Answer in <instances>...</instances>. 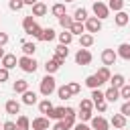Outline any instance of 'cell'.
Listing matches in <instances>:
<instances>
[{
    "label": "cell",
    "instance_id": "1",
    "mask_svg": "<svg viewBox=\"0 0 130 130\" xmlns=\"http://www.w3.org/2000/svg\"><path fill=\"white\" fill-rule=\"evenodd\" d=\"M39 91H41V95H45V98H49L53 91H57V83H55V77H53L51 73H47V75L41 79Z\"/></svg>",
    "mask_w": 130,
    "mask_h": 130
},
{
    "label": "cell",
    "instance_id": "2",
    "mask_svg": "<svg viewBox=\"0 0 130 130\" xmlns=\"http://www.w3.org/2000/svg\"><path fill=\"white\" fill-rule=\"evenodd\" d=\"M18 67H20L24 73H35V71H37V67H39V63H37V59H35V57L22 55V57L18 59Z\"/></svg>",
    "mask_w": 130,
    "mask_h": 130
},
{
    "label": "cell",
    "instance_id": "3",
    "mask_svg": "<svg viewBox=\"0 0 130 130\" xmlns=\"http://www.w3.org/2000/svg\"><path fill=\"white\" fill-rule=\"evenodd\" d=\"M91 10H93V14H95V18H100V20H104V18H108V16H110V8H108V4H104L102 0H98V2H93V6H91Z\"/></svg>",
    "mask_w": 130,
    "mask_h": 130
},
{
    "label": "cell",
    "instance_id": "4",
    "mask_svg": "<svg viewBox=\"0 0 130 130\" xmlns=\"http://www.w3.org/2000/svg\"><path fill=\"white\" fill-rule=\"evenodd\" d=\"M91 59H93V55H91V51H89V49L79 47V51L75 53V63H77V65H89V63H91Z\"/></svg>",
    "mask_w": 130,
    "mask_h": 130
},
{
    "label": "cell",
    "instance_id": "5",
    "mask_svg": "<svg viewBox=\"0 0 130 130\" xmlns=\"http://www.w3.org/2000/svg\"><path fill=\"white\" fill-rule=\"evenodd\" d=\"M100 59H102V63H104L106 67H110V65H114V63H116L118 53H116L114 49H104V51H102V55H100Z\"/></svg>",
    "mask_w": 130,
    "mask_h": 130
},
{
    "label": "cell",
    "instance_id": "6",
    "mask_svg": "<svg viewBox=\"0 0 130 130\" xmlns=\"http://www.w3.org/2000/svg\"><path fill=\"white\" fill-rule=\"evenodd\" d=\"M83 24H85V32H91L93 35V32H100L102 30V20L95 18V16H89Z\"/></svg>",
    "mask_w": 130,
    "mask_h": 130
},
{
    "label": "cell",
    "instance_id": "7",
    "mask_svg": "<svg viewBox=\"0 0 130 130\" xmlns=\"http://www.w3.org/2000/svg\"><path fill=\"white\" fill-rule=\"evenodd\" d=\"M65 63V59H61V57H53V59H47V63H45V71L47 73H55V71H59V67Z\"/></svg>",
    "mask_w": 130,
    "mask_h": 130
},
{
    "label": "cell",
    "instance_id": "8",
    "mask_svg": "<svg viewBox=\"0 0 130 130\" xmlns=\"http://www.w3.org/2000/svg\"><path fill=\"white\" fill-rule=\"evenodd\" d=\"M91 130H110V122L104 116H91Z\"/></svg>",
    "mask_w": 130,
    "mask_h": 130
},
{
    "label": "cell",
    "instance_id": "9",
    "mask_svg": "<svg viewBox=\"0 0 130 130\" xmlns=\"http://www.w3.org/2000/svg\"><path fill=\"white\" fill-rule=\"evenodd\" d=\"M0 63H2V67H6V69L10 71V69H14V67L18 65V59H16V55H12V53H6V55L0 59Z\"/></svg>",
    "mask_w": 130,
    "mask_h": 130
},
{
    "label": "cell",
    "instance_id": "10",
    "mask_svg": "<svg viewBox=\"0 0 130 130\" xmlns=\"http://www.w3.org/2000/svg\"><path fill=\"white\" fill-rule=\"evenodd\" d=\"M4 110H6V114L16 116V114H20V102H16V100H8V102L4 104Z\"/></svg>",
    "mask_w": 130,
    "mask_h": 130
},
{
    "label": "cell",
    "instance_id": "11",
    "mask_svg": "<svg viewBox=\"0 0 130 130\" xmlns=\"http://www.w3.org/2000/svg\"><path fill=\"white\" fill-rule=\"evenodd\" d=\"M32 130H49V118L47 116H39L32 120Z\"/></svg>",
    "mask_w": 130,
    "mask_h": 130
},
{
    "label": "cell",
    "instance_id": "12",
    "mask_svg": "<svg viewBox=\"0 0 130 130\" xmlns=\"http://www.w3.org/2000/svg\"><path fill=\"white\" fill-rule=\"evenodd\" d=\"M114 22H116V26H126L130 22V14H126L124 10H118L114 16Z\"/></svg>",
    "mask_w": 130,
    "mask_h": 130
},
{
    "label": "cell",
    "instance_id": "13",
    "mask_svg": "<svg viewBox=\"0 0 130 130\" xmlns=\"http://www.w3.org/2000/svg\"><path fill=\"white\" fill-rule=\"evenodd\" d=\"M93 35L91 32H83V35H79V47H83V49H89L91 45H93Z\"/></svg>",
    "mask_w": 130,
    "mask_h": 130
},
{
    "label": "cell",
    "instance_id": "14",
    "mask_svg": "<svg viewBox=\"0 0 130 130\" xmlns=\"http://www.w3.org/2000/svg\"><path fill=\"white\" fill-rule=\"evenodd\" d=\"M110 124H112L114 128L122 130V128H126V116H122V114H114L112 120H110Z\"/></svg>",
    "mask_w": 130,
    "mask_h": 130
},
{
    "label": "cell",
    "instance_id": "15",
    "mask_svg": "<svg viewBox=\"0 0 130 130\" xmlns=\"http://www.w3.org/2000/svg\"><path fill=\"white\" fill-rule=\"evenodd\" d=\"M49 12V8H47V4L45 2H37V4H32V16H45Z\"/></svg>",
    "mask_w": 130,
    "mask_h": 130
},
{
    "label": "cell",
    "instance_id": "16",
    "mask_svg": "<svg viewBox=\"0 0 130 130\" xmlns=\"http://www.w3.org/2000/svg\"><path fill=\"white\" fill-rule=\"evenodd\" d=\"M104 98H106V102H116L118 98H120V89L118 87H108L106 91H104Z\"/></svg>",
    "mask_w": 130,
    "mask_h": 130
},
{
    "label": "cell",
    "instance_id": "17",
    "mask_svg": "<svg viewBox=\"0 0 130 130\" xmlns=\"http://www.w3.org/2000/svg\"><path fill=\"white\" fill-rule=\"evenodd\" d=\"M47 118H49V120H55V122H57V120H63V118H65V108H55V106H53V110L47 114Z\"/></svg>",
    "mask_w": 130,
    "mask_h": 130
},
{
    "label": "cell",
    "instance_id": "18",
    "mask_svg": "<svg viewBox=\"0 0 130 130\" xmlns=\"http://www.w3.org/2000/svg\"><path fill=\"white\" fill-rule=\"evenodd\" d=\"M57 37V32H55V28H43V32H41V37H39V41H43V43H49V41H53Z\"/></svg>",
    "mask_w": 130,
    "mask_h": 130
},
{
    "label": "cell",
    "instance_id": "19",
    "mask_svg": "<svg viewBox=\"0 0 130 130\" xmlns=\"http://www.w3.org/2000/svg\"><path fill=\"white\" fill-rule=\"evenodd\" d=\"M16 130H30V120L24 114H20L16 118Z\"/></svg>",
    "mask_w": 130,
    "mask_h": 130
},
{
    "label": "cell",
    "instance_id": "20",
    "mask_svg": "<svg viewBox=\"0 0 130 130\" xmlns=\"http://www.w3.org/2000/svg\"><path fill=\"white\" fill-rule=\"evenodd\" d=\"M95 75H98V79H100L102 83H106V81H110V77H112V73H110V67H106V65H104V67H100Z\"/></svg>",
    "mask_w": 130,
    "mask_h": 130
},
{
    "label": "cell",
    "instance_id": "21",
    "mask_svg": "<svg viewBox=\"0 0 130 130\" xmlns=\"http://www.w3.org/2000/svg\"><path fill=\"white\" fill-rule=\"evenodd\" d=\"M12 89H14V93H24L28 89V81L26 79H16L14 85H12Z\"/></svg>",
    "mask_w": 130,
    "mask_h": 130
},
{
    "label": "cell",
    "instance_id": "22",
    "mask_svg": "<svg viewBox=\"0 0 130 130\" xmlns=\"http://www.w3.org/2000/svg\"><path fill=\"white\" fill-rule=\"evenodd\" d=\"M22 104H24V106H32V104H37V93L30 91V89H26V91L22 93Z\"/></svg>",
    "mask_w": 130,
    "mask_h": 130
},
{
    "label": "cell",
    "instance_id": "23",
    "mask_svg": "<svg viewBox=\"0 0 130 130\" xmlns=\"http://www.w3.org/2000/svg\"><path fill=\"white\" fill-rule=\"evenodd\" d=\"M51 110H53V104H51V100H49V98H45V100H41V102H39V112H41L43 116H47Z\"/></svg>",
    "mask_w": 130,
    "mask_h": 130
},
{
    "label": "cell",
    "instance_id": "24",
    "mask_svg": "<svg viewBox=\"0 0 130 130\" xmlns=\"http://www.w3.org/2000/svg\"><path fill=\"white\" fill-rule=\"evenodd\" d=\"M118 57H122V59H126V61H130V43H122L120 47H118Z\"/></svg>",
    "mask_w": 130,
    "mask_h": 130
},
{
    "label": "cell",
    "instance_id": "25",
    "mask_svg": "<svg viewBox=\"0 0 130 130\" xmlns=\"http://www.w3.org/2000/svg\"><path fill=\"white\" fill-rule=\"evenodd\" d=\"M69 32H71L73 37H75V35L79 37V35H83V32H85V24H83V22H77V20H73V24H71Z\"/></svg>",
    "mask_w": 130,
    "mask_h": 130
},
{
    "label": "cell",
    "instance_id": "26",
    "mask_svg": "<svg viewBox=\"0 0 130 130\" xmlns=\"http://www.w3.org/2000/svg\"><path fill=\"white\" fill-rule=\"evenodd\" d=\"M85 85H87V87H91V89H95V87H102L104 83H102V81L98 79V75L93 73V75H87V77H85Z\"/></svg>",
    "mask_w": 130,
    "mask_h": 130
},
{
    "label": "cell",
    "instance_id": "27",
    "mask_svg": "<svg viewBox=\"0 0 130 130\" xmlns=\"http://www.w3.org/2000/svg\"><path fill=\"white\" fill-rule=\"evenodd\" d=\"M59 24L63 26V30H69V28H71V24H73V16H69V14L65 12L63 16H59Z\"/></svg>",
    "mask_w": 130,
    "mask_h": 130
},
{
    "label": "cell",
    "instance_id": "28",
    "mask_svg": "<svg viewBox=\"0 0 130 130\" xmlns=\"http://www.w3.org/2000/svg\"><path fill=\"white\" fill-rule=\"evenodd\" d=\"M20 49H22V55H28V57H32V55H35V51H37V45H35V43H28V41H24Z\"/></svg>",
    "mask_w": 130,
    "mask_h": 130
},
{
    "label": "cell",
    "instance_id": "29",
    "mask_svg": "<svg viewBox=\"0 0 130 130\" xmlns=\"http://www.w3.org/2000/svg\"><path fill=\"white\" fill-rule=\"evenodd\" d=\"M110 83H112L114 87H118V89H120V87L126 83V79H124V75H122V73H114V75L110 77Z\"/></svg>",
    "mask_w": 130,
    "mask_h": 130
},
{
    "label": "cell",
    "instance_id": "30",
    "mask_svg": "<svg viewBox=\"0 0 130 130\" xmlns=\"http://www.w3.org/2000/svg\"><path fill=\"white\" fill-rule=\"evenodd\" d=\"M89 16H87V10L85 8H77L75 12H73V20H77V22H85Z\"/></svg>",
    "mask_w": 130,
    "mask_h": 130
},
{
    "label": "cell",
    "instance_id": "31",
    "mask_svg": "<svg viewBox=\"0 0 130 130\" xmlns=\"http://www.w3.org/2000/svg\"><path fill=\"white\" fill-rule=\"evenodd\" d=\"M55 57H61V59H67L69 57V49H67V45H57L55 47Z\"/></svg>",
    "mask_w": 130,
    "mask_h": 130
},
{
    "label": "cell",
    "instance_id": "32",
    "mask_svg": "<svg viewBox=\"0 0 130 130\" xmlns=\"http://www.w3.org/2000/svg\"><path fill=\"white\" fill-rule=\"evenodd\" d=\"M91 102H93V106H95V104H100V102H106V98H104V91H102L100 87L91 89Z\"/></svg>",
    "mask_w": 130,
    "mask_h": 130
},
{
    "label": "cell",
    "instance_id": "33",
    "mask_svg": "<svg viewBox=\"0 0 130 130\" xmlns=\"http://www.w3.org/2000/svg\"><path fill=\"white\" fill-rule=\"evenodd\" d=\"M51 14H53V16H57V18H59V16H63V14H65V4H61V2L53 4V6H51Z\"/></svg>",
    "mask_w": 130,
    "mask_h": 130
},
{
    "label": "cell",
    "instance_id": "34",
    "mask_svg": "<svg viewBox=\"0 0 130 130\" xmlns=\"http://www.w3.org/2000/svg\"><path fill=\"white\" fill-rule=\"evenodd\" d=\"M41 32H43V26H41V24H37V22H35V24H32V26L26 30V35H30V37H32V39H37V41H39Z\"/></svg>",
    "mask_w": 130,
    "mask_h": 130
},
{
    "label": "cell",
    "instance_id": "35",
    "mask_svg": "<svg viewBox=\"0 0 130 130\" xmlns=\"http://www.w3.org/2000/svg\"><path fill=\"white\" fill-rule=\"evenodd\" d=\"M57 37H59V43H61V45H71V41H73V35H71L69 30H63V32H59Z\"/></svg>",
    "mask_w": 130,
    "mask_h": 130
},
{
    "label": "cell",
    "instance_id": "36",
    "mask_svg": "<svg viewBox=\"0 0 130 130\" xmlns=\"http://www.w3.org/2000/svg\"><path fill=\"white\" fill-rule=\"evenodd\" d=\"M57 95H59V100H69L71 98V91H69V87L67 85H61V87H57Z\"/></svg>",
    "mask_w": 130,
    "mask_h": 130
},
{
    "label": "cell",
    "instance_id": "37",
    "mask_svg": "<svg viewBox=\"0 0 130 130\" xmlns=\"http://www.w3.org/2000/svg\"><path fill=\"white\" fill-rule=\"evenodd\" d=\"M108 8L114 10V12H118V10L124 8V0H110V2H108Z\"/></svg>",
    "mask_w": 130,
    "mask_h": 130
},
{
    "label": "cell",
    "instance_id": "38",
    "mask_svg": "<svg viewBox=\"0 0 130 130\" xmlns=\"http://www.w3.org/2000/svg\"><path fill=\"white\" fill-rule=\"evenodd\" d=\"M32 24H35V16H32V14H28V16H24V18H22V28H24V32H26Z\"/></svg>",
    "mask_w": 130,
    "mask_h": 130
},
{
    "label": "cell",
    "instance_id": "39",
    "mask_svg": "<svg viewBox=\"0 0 130 130\" xmlns=\"http://www.w3.org/2000/svg\"><path fill=\"white\" fill-rule=\"evenodd\" d=\"M91 108H93V102H91L89 98H83V100L79 102V110H87V112H91Z\"/></svg>",
    "mask_w": 130,
    "mask_h": 130
},
{
    "label": "cell",
    "instance_id": "40",
    "mask_svg": "<svg viewBox=\"0 0 130 130\" xmlns=\"http://www.w3.org/2000/svg\"><path fill=\"white\" fill-rule=\"evenodd\" d=\"M22 6H24V2H22V0H10V2H8V8H10V10H14V12L22 10Z\"/></svg>",
    "mask_w": 130,
    "mask_h": 130
},
{
    "label": "cell",
    "instance_id": "41",
    "mask_svg": "<svg viewBox=\"0 0 130 130\" xmlns=\"http://www.w3.org/2000/svg\"><path fill=\"white\" fill-rule=\"evenodd\" d=\"M67 87H69V91H71V95H77V93L81 91V85H79L77 81H69V83H67Z\"/></svg>",
    "mask_w": 130,
    "mask_h": 130
},
{
    "label": "cell",
    "instance_id": "42",
    "mask_svg": "<svg viewBox=\"0 0 130 130\" xmlns=\"http://www.w3.org/2000/svg\"><path fill=\"white\" fill-rule=\"evenodd\" d=\"M77 116H79V120H81V122H89L93 114H91V112H87V110H79V114H77Z\"/></svg>",
    "mask_w": 130,
    "mask_h": 130
},
{
    "label": "cell",
    "instance_id": "43",
    "mask_svg": "<svg viewBox=\"0 0 130 130\" xmlns=\"http://www.w3.org/2000/svg\"><path fill=\"white\" fill-rule=\"evenodd\" d=\"M120 98H126V100H130V83H124V85L120 87Z\"/></svg>",
    "mask_w": 130,
    "mask_h": 130
},
{
    "label": "cell",
    "instance_id": "44",
    "mask_svg": "<svg viewBox=\"0 0 130 130\" xmlns=\"http://www.w3.org/2000/svg\"><path fill=\"white\" fill-rule=\"evenodd\" d=\"M120 114H122V116H126V118L130 116V102H128V100L122 104V108H120Z\"/></svg>",
    "mask_w": 130,
    "mask_h": 130
},
{
    "label": "cell",
    "instance_id": "45",
    "mask_svg": "<svg viewBox=\"0 0 130 130\" xmlns=\"http://www.w3.org/2000/svg\"><path fill=\"white\" fill-rule=\"evenodd\" d=\"M8 77H10V73H8V69H6V67H0V83H4V81H8Z\"/></svg>",
    "mask_w": 130,
    "mask_h": 130
},
{
    "label": "cell",
    "instance_id": "46",
    "mask_svg": "<svg viewBox=\"0 0 130 130\" xmlns=\"http://www.w3.org/2000/svg\"><path fill=\"white\" fill-rule=\"evenodd\" d=\"M2 130H16V122H10V120L4 122L2 124Z\"/></svg>",
    "mask_w": 130,
    "mask_h": 130
},
{
    "label": "cell",
    "instance_id": "47",
    "mask_svg": "<svg viewBox=\"0 0 130 130\" xmlns=\"http://www.w3.org/2000/svg\"><path fill=\"white\" fill-rule=\"evenodd\" d=\"M53 130H69V128L65 126V122H63V120H57V122H55V126H53Z\"/></svg>",
    "mask_w": 130,
    "mask_h": 130
},
{
    "label": "cell",
    "instance_id": "48",
    "mask_svg": "<svg viewBox=\"0 0 130 130\" xmlns=\"http://www.w3.org/2000/svg\"><path fill=\"white\" fill-rule=\"evenodd\" d=\"M73 130H91L85 122H75V126H73Z\"/></svg>",
    "mask_w": 130,
    "mask_h": 130
},
{
    "label": "cell",
    "instance_id": "49",
    "mask_svg": "<svg viewBox=\"0 0 130 130\" xmlns=\"http://www.w3.org/2000/svg\"><path fill=\"white\" fill-rule=\"evenodd\" d=\"M95 108H98V112H100V114H104V112H106V108H108V102H100V104H95Z\"/></svg>",
    "mask_w": 130,
    "mask_h": 130
},
{
    "label": "cell",
    "instance_id": "50",
    "mask_svg": "<svg viewBox=\"0 0 130 130\" xmlns=\"http://www.w3.org/2000/svg\"><path fill=\"white\" fill-rule=\"evenodd\" d=\"M6 43H8V35H6V32H2V30H0V47H4V45H6Z\"/></svg>",
    "mask_w": 130,
    "mask_h": 130
},
{
    "label": "cell",
    "instance_id": "51",
    "mask_svg": "<svg viewBox=\"0 0 130 130\" xmlns=\"http://www.w3.org/2000/svg\"><path fill=\"white\" fill-rule=\"evenodd\" d=\"M22 2H24V6H32V4H37L39 0H22Z\"/></svg>",
    "mask_w": 130,
    "mask_h": 130
},
{
    "label": "cell",
    "instance_id": "52",
    "mask_svg": "<svg viewBox=\"0 0 130 130\" xmlns=\"http://www.w3.org/2000/svg\"><path fill=\"white\" fill-rule=\"evenodd\" d=\"M4 55H6V53H4V49H2V47H0V59H2V57H4Z\"/></svg>",
    "mask_w": 130,
    "mask_h": 130
},
{
    "label": "cell",
    "instance_id": "53",
    "mask_svg": "<svg viewBox=\"0 0 130 130\" xmlns=\"http://www.w3.org/2000/svg\"><path fill=\"white\" fill-rule=\"evenodd\" d=\"M65 2H73V0H65Z\"/></svg>",
    "mask_w": 130,
    "mask_h": 130
},
{
    "label": "cell",
    "instance_id": "54",
    "mask_svg": "<svg viewBox=\"0 0 130 130\" xmlns=\"http://www.w3.org/2000/svg\"><path fill=\"white\" fill-rule=\"evenodd\" d=\"M122 130H128V128H122Z\"/></svg>",
    "mask_w": 130,
    "mask_h": 130
},
{
    "label": "cell",
    "instance_id": "55",
    "mask_svg": "<svg viewBox=\"0 0 130 130\" xmlns=\"http://www.w3.org/2000/svg\"><path fill=\"white\" fill-rule=\"evenodd\" d=\"M0 128H2V124H0Z\"/></svg>",
    "mask_w": 130,
    "mask_h": 130
},
{
    "label": "cell",
    "instance_id": "56",
    "mask_svg": "<svg viewBox=\"0 0 130 130\" xmlns=\"http://www.w3.org/2000/svg\"><path fill=\"white\" fill-rule=\"evenodd\" d=\"M41 2H45V0H41Z\"/></svg>",
    "mask_w": 130,
    "mask_h": 130
},
{
    "label": "cell",
    "instance_id": "57",
    "mask_svg": "<svg viewBox=\"0 0 130 130\" xmlns=\"http://www.w3.org/2000/svg\"><path fill=\"white\" fill-rule=\"evenodd\" d=\"M93 2H98V0H93Z\"/></svg>",
    "mask_w": 130,
    "mask_h": 130
}]
</instances>
